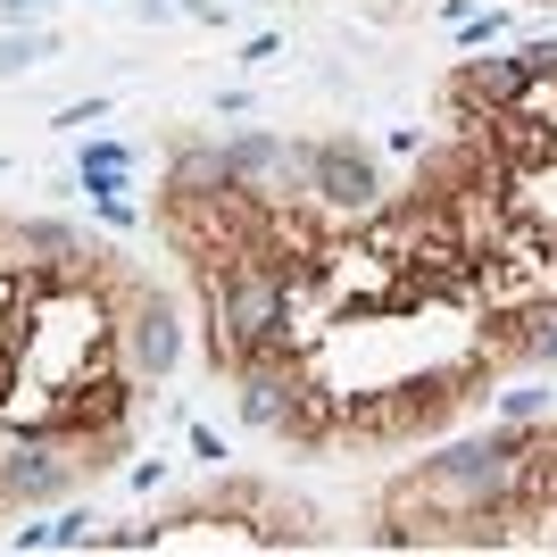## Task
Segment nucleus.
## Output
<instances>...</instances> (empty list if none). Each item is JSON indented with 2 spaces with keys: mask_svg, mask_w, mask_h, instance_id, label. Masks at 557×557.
<instances>
[{
  "mask_svg": "<svg viewBox=\"0 0 557 557\" xmlns=\"http://www.w3.org/2000/svg\"><path fill=\"white\" fill-rule=\"evenodd\" d=\"M292 175H300V191H308V200H325L342 225L374 216V200H383V175H374V159H367V150H358L349 134L292 141Z\"/></svg>",
  "mask_w": 557,
  "mask_h": 557,
  "instance_id": "f257e3e1",
  "label": "nucleus"
},
{
  "mask_svg": "<svg viewBox=\"0 0 557 557\" xmlns=\"http://www.w3.org/2000/svg\"><path fill=\"white\" fill-rule=\"evenodd\" d=\"M92 466L67 433H9L0 442V516L9 508H50V499H67Z\"/></svg>",
  "mask_w": 557,
  "mask_h": 557,
  "instance_id": "f03ea898",
  "label": "nucleus"
},
{
  "mask_svg": "<svg viewBox=\"0 0 557 557\" xmlns=\"http://www.w3.org/2000/svg\"><path fill=\"white\" fill-rule=\"evenodd\" d=\"M175 358H184L175 300H166L159 283H134L125 308H116V367L134 374V383H159V374H175Z\"/></svg>",
  "mask_w": 557,
  "mask_h": 557,
  "instance_id": "7ed1b4c3",
  "label": "nucleus"
},
{
  "mask_svg": "<svg viewBox=\"0 0 557 557\" xmlns=\"http://www.w3.org/2000/svg\"><path fill=\"white\" fill-rule=\"evenodd\" d=\"M225 184H242L225 166V141H175V150H166V191H175V200H209V191H225Z\"/></svg>",
  "mask_w": 557,
  "mask_h": 557,
  "instance_id": "20e7f679",
  "label": "nucleus"
},
{
  "mask_svg": "<svg viewBox=\"0 0 557 557\" xmlns=\"http://www.w3.org/2000/svg\"><path fill=\"white\" fill-rule=\"evenodd\" d=\"M225 166L242 175V184H267V175H292V141H275V134H233V141H225Z\"/></svg>",
  "mask_w": 557,
  "mask_h": 557,
  "instance_id": "39448f33",
  "label": "nucleus"
},
{
  "mask_svg": "<svg viewBox=\"0 0 557 557\" xmlns=\"http://www.w3.org/2000/svg\"><path fill=\"white\" fill-rule=\"evenodd\" d=\"M50 59V34L42 25H0V75H25Z\"/></svg>",
  "mask_w": 557,
  "mask_h": 557,
  "instance_id": "423d86ee",
  "label": "nucleus"
},
{
  "mask_svg": "<svg viewBox=\"0 0 557 557\" xmlns=\"http://www.w3.org/2000/svg\"><path fill=\"white\" fill-rule=\"evenodd\" d=\"M541 408H549V392H508V399H499V417H508V424H533Z\"/></svg>",
  "mask_w": 557,
  "mask_h": 557,
  "instance_id": "0eeeda50",
  "label": "nucleus"
},
{
  "mask_svg": "<svg viewBox=\"0 0 557 557\" xmlns=\"http://www.w3.org/2000/svg\"><path fill=\"white\" fill-rule=\"evenodd\" d=\"M50 0H0V25H42Z\"/></svg>",
  "mask_w": 557,
  "mask_h": 557,
  "instance_id": "6e6552de",
  "label": "nucleus"
},
{
  "mask_svg": "<svg viewBox=\"0 0 557 557\" xmlns=\"http://www.w3.org/2000/svg\"><path fill=\"white\" fill-rule=\"evenodd\" d=\"M166 9H175V0H134V17H141V25H159Z\"/></svg>",
  "mask_w": 557,
  "mask_h": 557,
  "instance_id": "1a4fd4ad",
  "label": "nucleus"
}]
</instances>
